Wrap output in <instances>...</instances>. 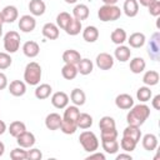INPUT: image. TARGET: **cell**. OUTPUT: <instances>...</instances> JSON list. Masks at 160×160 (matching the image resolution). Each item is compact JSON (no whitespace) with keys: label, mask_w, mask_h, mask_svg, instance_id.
<instances>
[{"label":"cell","mask_w":160,"mask_h":160,"mask_svg":"<svg viewBox=\"0 0 160 160\" xmlns=\"http://www.w3.org/2000/svg\"><path fill=\"white\" fill-rule=\"evenodd\" d=\"M149 116H150V108L142 102V104L132 105V108L129 109V112L126 115V121L128 125L141 126L148 120Z\"/></svg>","instance_id":"cell-1"},{"label":"cell","mask_w":160,"mask_h":160,"mask_svg":"<svg viewBox=\"0 0 160 160\" xmlns=\"http://www.w3.org/2000/svg\"><path fill=\"white\" fill-rule=\"evenodd\" d=\"M41 75H42V70L38 62L31 61L26 64L24 70V80L28 85H39L41 80Z\"/></svg>","instance_id":"cell-2"},{"label":"cell","mask_w":160,"mask_h":160,"mask_svg":"<svg viewBox=\"0 0 160 160\" xmlns=\"http://www.w3.org/2000/svg\"><path fill=\"white\" fill-rule=\"evenodd\" d=\"M121 16V10L116 5H102L98 10V18L102 22L108 21H115Z\"/></svg>","instance_id":"cell-3"},{"label":"cell","mask_w":160,"mask_h":160,"mask_svg":"<svg viewBox=\"0 0 160 160\" xmlns=\"http://www.w3.org/2000/svg\"><path fill=\"white\" fill-rule=\"evenodd\" d=\"M79 141L82 149L88 152H94L99 149V139L92 131H82L79 136Z\"/></svg>","instance_id":"cell-4"},{"label":"cell","mask_w":160,"mask_h":160,"mask_svg":"<svg viewBox=\"0 0 160 160\" xmlns=\"http://www.w3.org/2000/svg\"><path fill=\"white\" fill-rule=\"evenodd\" d=\"M20 35L19 32L14 31V30H10L5 34L4 36V49L6 50V52L9 54H14L19 50L20 48Z\"/></svg>","instance_id":"cell-5"},{"label":"cell","mask_w":160,"mask_h":160,"mask_svg":"<svg viewBox=\"0 0 160 160\" xmlns=\"http://www.w3.org/2000/svg\"><path fill=\"white\" fill-rule=\"evenodd\" d=\"M160 34L159 32H154L150 41H149V46H148V54L149 56L158 61L160 58Z\"/></svg>","instance_id":"cell-6"},{"label":"cell","mask_w":160,"mask_h":160,"mask_svg":"<svg viewBox=\"0 0 160 160\" xmlns=\"http://www.w3.org/2000/svg\"><path fill=\"white\" fill-rule=\"evenodd\" d=\"M95 64L100 70H110L114 66V58L108 52H100L95 59Z\"/></svg>","instance_id":"cell-7"},{"label":"cell","mask_w":160,"mask_h":160,"mask_svg":"<svg viewBox=\"0 0 160 160\" xmlns=\"http://www.w3.org/2000/svg\"><path fill=\"white\" fill-rule=\"evenodd\" d=\"M19 29L22 32H31L36 26V20L32 15H22L19 19Z\"/></svg>","instance_id":"cell-8"},{"label":"cell","mask_w":160,"mask_h":160,"mask_svg":"<svg viewBox=\"0 0 160 160\" xmlns=\"http://www.w3.org/2000/svg\"><path fill=\"white\" fill-rule=\"evenodd\" d=\"M16 142L19 146L24 148V149H30L34 146L35 144V135L28 130H25L24 132H21L18 138H16Z\"/></svg>","instance_id":"cell-9"},{"label":"cell","mask_w":160,"mask_h":160,"mask_svg":"<svg viewBox=\"0 0 160 160\" xmlns=\"http://www.w3.org/2000/svg\"><path fill=\"white\" fill-rule=\"evenodd\" d=\"M51 104L56 109H65L69 104V96L64 91H56L51 96Z\"/></svg>","instance_id":"cell-10"},{"label":"cell","mask_w":160,"mask_h":160,"mask_svg":"<svg viewBox=\"0 0 160 160\" xmlns=\"http://www.w3.org/2000/svg\"><path fill=\"white\" fill-rule=\"evenodd\" d=\"M9 92L12 95V96H22L25 92H26V82L21 81V80H12L9 85Z\"/></svg>","instance_id":"cell-11"},{"label":"cell","mask_w":160,"mask_h":160,"mask_svg":"<svg viewBox=\"0 0 160 160\" xmlns=\"http://www.w3.org/2000/svg\"><path fill=\"white\" fill-rule=\"evenodd\" d=\"M61 121H62V116H60V114H58V112H50L45 118V126L49 130L55 131V130H59L60 129Z\"/></svg>","instance_id":"cell-12"},{"label":"cell","mask_w":160,"mask_h":160,"mask_svg":"<svg viewBox=\"0 0 160 160\" xmlns=\"http://www.w3.org/2000/svg\"><path fill=\"white\" fill-rule=\"evenodd\" d=\"M115 105L121 110H129L134 105V99L129 94H119L115 98Z\"/></svg>","instance_id":"cell-13"},{"label":"cell","mask_w":160,"mask_h":160,"mask_svg":"<svg viewBox=\"0 0 160 160\" xmlns=\"http://www.w3.org/2000/svg\"><path fill=\"white\" fill-rule=\"evenodd\" d=\"M41 32H42V35H44L46 39H49V40H56V39L59 38V34H60L58 25L54 24V22H46V24L42 26Z\"/></svg>","instance_id":"cell-14"},{"label":"cell","mask_w":160,"mask_h":160,"mask_svg":"<svg viewBox=\"0 0 160 160\" xmlns=\"http://www.w3.org/2000/svg\"><path fill=\"white\" fill-rule=\"evenodd\" d=\"M22 52L25 56L28 58H36L40 52V46L36 41H32V40H29L26 41L24 45H22Z\"/></svg>","instance_id":"cell-15"},{"label":"cell","mask_w":160,"mask_h":160,"mask_svg":"<svg viewBox=\"0 0 160 160\" xmlns=\"http://www.w3.org/2000/svg\"><path fill=\"white\" fill-rule=\"evenodd\" d=\"M2 18H4V22H14L15 20H18L19 16V11L16 9V6L14 5H8L1 10Z\"/></svg>","instance_id":"cell-16"},{"label":"cell","mask_w":160,"mask_h":160,"mask_svg":"<svg viewBox=\"0 0 160 160\" xmlns=\"http://www.w3.org/2000/svg\"><path fill=\"white\" fill-rule=\"evenodd\" d=\"M29 10L32 16H41V15H44V12L46 10V5L42 0H30Z\"/></svg>","instance_id":"cell-17"},{"label":"cell","mask_w":160,"mask_h":160,"mask_svg":"<svg viewBox=\"0 0 160 160\" xmlns=\"http://www.w3.org/2000/svg\"><path fill=\"white\" fill-rule=\"evenodd\" d=\"M114 56L120 62H126L130 59V56H131V50H130L129 46H125L122 44L121 45H118V48L114 51Z\"/></svg>","instance_id":"cell-18"},{"label":"cell","mask_w":160,"mask_h":160,"mask_svg":"<svg viewBox=\"0 0 160 160\" xmlns=\"http://www.w3.org/2000/svg\"><path fill=\"white\" fill-rule=\"evenodd\" d=\"M141 144L146 151H154L158 148V138L154 134H145L141 139Z\"/></svg>","instance_id":"cell-19"},{"label":"cell","mask_w":160,"mask_h":160,"mask_svg":"<svg viewBox=\"0 0 160 160\" xmlns=\"http://www.w3.org/2000/svg\"><path fill=\"white\" fill-rule=\"evenodd\" d=\"M122 10H124V14H125L128 18H134V16H136L138 12H139V4H138V0H125L124 6H122Z\"/></svg>","instance_id":"cell-20"},{"label":"cell","mask_w":160,"mask_h":160,"mask_svg":"<svg viewBox=\"0 0 160 160\" xmlns=\"http://www.w3.org/2000/svg\"><path fill=\"white\" fill-rule=\"evenodd\" d=\"M89 14H90V10H89L88 5H85V4H78L72 9V18H75L80 21L86 20L89 18Z\"/></svg>","instance_id":"cell-21"},{"label":"cell","mask_w":160,"mask_h":160,"mask_svg":"<svg viewBox=\"0 0 160 160\" xmlns=\"http://www.w3.org/2000/svg\"><path fill=\"white\" fill-rule=\"evenodd\" d=\"M82 39L86 42H95L99 39V30L94 25H89L82 30Z\"/></svg>","instance_id":"cell-22"},{"label":"cell","mask_w":160,"mask_h":160,"mask_svg":"<svg viewBox=\"0 0 160 160\" xmlns=\"http://www.w3.org/2000/svg\"><path fill=\"white\" fill-rule=\"evenodd\" d=\"M126 40H128V42L131 48L139 49L145 44L146 38H145V34H142V32H132Z\"/></svg>","instance_id":"cell-23"},{"label":"cell","mask_w":160,"mask_h":160,"mask_svg":"<svg viewBox=\"0 0 160 160\" xmlns=\"http://www.w3.org/2000/svg\"><path fill=\"white\" fill-rule=\"evenodd\" d=\"M62 60L65 64H72V65H76L80 60H81V55L79 51L74 50V49H69V50H65L62 52Z\"/></svg>","instance_id":"cell-24"},{"label":"cell","mask_w":160,"mask_h":160,"mask_svg":"<svg viewBox=\"0 0 160 160\" xmlns=\"http://www.w3.org/2000/svg\"><path fill=\"white\" fill-rule=\"evenodd\" d=\"M70 100H71V102H72L74 105H76V106H82V105L85 104V101H86V95H85L84 90H81V89H79V88H75V89L71 91V94H70Z\"/></svg>","instance_id":"cell-25"},{"label":"cell","mask_w":160,"mask_h":160,"mask_svg":"<svg viewBox=\"0 0 160 160\" xmlns=\"http://www.w3.org/2000/svg\"><path fill=\"white\" fill-rule=\"evenodd\" d=\"M122 136H128L130 139H132L134 141L139 142L141 139V130L140 126H135V125H128L124 131H122Z\"/></svg>","instance_id":"cell-26"},{"label":"cell","mask_w":160,"mask_h":160,"mask_svg":"<svg viewBox=\"0 0 160 160\" xmlns=\"http://www.w3.org/2000/svg\"><path fill=\"white\" fill-rule=\"evenodd\" d=\"M81 30H82L81 21L78 20V19H75V18H71V20L69 21V24L65 28V32L68 35H71V36H75V35L80 34Z\"/></svg>","instance_id":"cell-27"},{"label":"cell","mask_w":160,"mask_h":160,"mask_svg":"<svg viewBox=\"0 0 160 160\" xmlns=\"http://www.w3.org/2000/svg\"><path fill=\"white\" fill-rule=\"evenodd\" d=\"M76 68H78V72L81 74V75H89L92 72V69H94V64L90 59H82L76 64Z\"/></svg>","instance_id":"cell-28"},{"label":"cell","mask_w":160,"mask_h":160,"mask_svg":"<svg viewBox=\"0 0 160 160\" xmlns=\"http://www.w3.org/2000/svg\"><path fill=\"white\" fill-rule=\"evenodd\" d=\"M52 92V88L49 84H40L35 89V98L39 100H45L48 99Z\"/></svg>","instance_id":"cell-29"},{"label":"cell","mask_w":160,"mask_h":160,"mask_svg":"<svg viewBox=\"0 0 160 160\" xmlns=\"http://www.w3.org/2000/svg\"><path fill=\"white\" fill-rule=\"evenodd\" d=\"M159 79H160V75L158 71L155 70H148L144 76H142V82L146 85V86H154L159 82Z\"/></svg>","instance_id":"cell-30"},{"label":"cell","mask_w":160,"mask_h":160,"mask_svg":"<svg viewBox=\"0 0 160 160\" xmlns=\"http://www.w3.org/2000/svg\"><path fill=\"white\" fill-rule=\"evenodd\" d=\"M25 130H26V125H25L22 121H20V120L12 121V122L9 125V128H8V131H9L10 135L14 136L15 139H16L21 132H24Z\"/></svg>","instance_id":"cell-31"},{"label":"cell","mask_w":160,"mask_h":160,"mask_svg":"<svg viewBox=\"0 0 160 160\" xmlns=\"http://www.w3.org/2000/svg\"><path fill=\"white\" fill-rule=\"evenodd\" d=\"M110 39H111V41H112L114 44H116V45H121V44H124V42L126 41L128 35H126V31H125L124 29L118 28V29H115V30L111 32Z\"/></svg>","instance_id":"cell-32"},{"label":"cell","mask_w":160,"mask_h":160,"mask_svg":"<svg viewBox=\"0 0 160 160\" xmlns=\"http://www.w3.org/2000/svg\"><path fill=\"white\" fill-rule=\"evenodd\" d=\"M145 68H146V62H145V60H144L142 58L136 56V58H134V59L130 61V71L134 72V74H140V72H142V71L145 70Z\"/></svg>","instance_id":"cell-33"},{"label":"cell","mask_w":160,"mask_h":160,"mask_svg":"<svg viewBox=\"0 0 160 160\" xmlns=\"http://www.w3.org/2000/svg\"><path fill=\"white\" fill-rule=\"evenodd\" d=\"M78 74H79L78 72V68H76V65H72V64H65L62 66V69H61V75L66 80L75 79Z\"/></svg>","instance_id":"cell-34"},{"label":"cell","mask_w":160,"mask_h":160,"mask_svg":"<svg viewBox=\"0 0 160 160\" xmlns=\"http://www.w3.org/2000/svg\"><path fill=\"white\" fill-rule=\"evenodd\" d=\"M79 115H80V110H79V108H78L76 105H71V106H66V108H65V111H64V116H62V119L76 122V120H78Z\"/></svg>","instance_id":"cell-35"},{"label":"cell","mask_w":160,"mask_h":160,"mask_svg":"<svg viewBox=\"0 0 160 160\" xmlns=\"http://www.w3.org/2000/svg\"><path fill=\"white\" fill-rule=\"evenodd\" d=\"M91 125H92V116L86 112H80V115L76 120V126L85 130V129H89Z\"/></svg>","instance_id":"cell-36"},{"label":"cell","mask_w":160,"mask_h":160,"mask_svg":"<svg viewBox=\"0 0 160 160\" xmlns=\"http://www.w3.org/2000/svg\"><path fill=\"white\" fill-rule=\"evenodd\" d=\"M101 146L104 149L105 152L108 154H116L119 150V142L116 139H111V140H101Z\"/></svg>","instance_id":"cell-37"},{"label":"cell","mask_w":160,"mask_h":160,"mask_svg":"<svg viewBox=\"0 0 160 160\" xmlns=\"http://www.w3.org/2000/svg\"><path fill=\"white\" fill-rule=\"evenodd\" d=\"M152 96V92L150 90V86H140L136 91V99L140 101V102H146L151 99Z\"/></svg>","instance_id":"cell-38"},{"label":"cell","mask_w":160,"mask_h":160,"mask_svg":"<svg viewBox=\"0 0 160 160\" xmlns=\"http://www.w3.org/2000/svg\"><path fill=\"white\" fill-rule=\"evenodd\" d=\"M71 18H72V16H71L69 12H66V11H61V12H59L58 16H56V25H58V28L65 30L66 25H68L69 21L71 20Z\"/></svg>","instance_id":"cell-39"},{"label":"cell","mask_w":160,"mask_h":160,"mask_svg":"<svg viewBox=\"0 0 160 160\" xmlns=\"http://www.w3.org/2000/svg\"><path fill=\"white\" fill-rule=\"evenodd\" d=\"M76 129H78L76 122L62 119L61 125H60V130H61L64 134H66V135H71V134H74V132L76 131Z\"/></svg>","instance_id":"cell-40"},{"label":"cell","mask_w":160,"mask_h":160,"mask_svg":"<svg viewBox=\"0 0 160 160\" xmlns=\"http://www.w3.org/2000/svg\"><path fill=\"white\" fill-rule=\"evenodd\" d=\"M136 145H138V142L134 141L132 139H130V138H128V136H122V139H121L119 146H120L124 151H126V152H131V151L135 150Z\"/></svg>","instance_id":"cell-41"},{"label":"cell","mask_w":160,"mask_h":160,"mask_svg":"<svg viewBox=\"0 0 160 160\" xmlns=\"http://www.w3.org/2000/svg\"><path fill=\"white\" fill-rule=\"evenodd\" d=\"M10 158L12 160H25L28 158V152L24 148L19 146V148H15L10 151Z\"/></svg>","instance_id":"cell-42"},{"label":"cell","mask_w":160,"mask_h":160,"mask_svg":"<svg viewBox=\"0 0 160 160\" xmlns=\"http://www.w3.org/2000/svg\"><path fill=\"white\" fill-rule=\"evenodd\" d=\"M100 138H101V140H111V139H118V130H116V128L101 129Z\"/></svg>","instance_id":"cell-43"},{"label":"cell","mask_w":160,"mask_h":160,"mask_svg":"<svg viewBox=\"0 0 160 160\" xmlns=\"http://www.w3.org/2000/svg\"><path fill=\"white\" fill-rule=\"evenodd\" d=\"M99 128L101 129H110V128H116L115 120L111 116H102L99 121Z\"/></svg>","instance_id":"cell-44"},{"label":"cell","mask_w":160,"mask_h":160,"mask_svg":"<svg viewBox=\"0 0 160 160\" xmlns=\"http://www.w3.org/2000/svg\"><path fill=\"white\" fill-rule=\"evenodd\" d=\"M12 59L9 52H0V70H5L10 68Z\"/></svg>","instance_id":"cell-45"},{"label":"cell","mask_w":160,"mask_h":160,"mask_svg":"<svg viewBox=\"0 0 160 160\" xmlns=\"http://www.w3.org/2000/svg\"><path fill=\"white\" fill-rule=\"evenodd\" d=\"M26 152H28L26 159H29V160H40L42 158L41 151L36 148H30V150H26Z\"/></svg>","instance_id":"cell-46"},{"label":"cell","mask_w":160,"mask_h":160,"mask_svg":"<svg viewBox=\"0 0 160 160\" xmlns=\"http://www.w3.org/2000/svg\"><path fill=\"white\" fill-rule=\"evenodd\" d=\"M149 9V14L152 15V16H159L160 15V1L159 0H155L152 4H150L148 6Z\"/></svg>","instance_id":"cell-47"},{"label":"cell","mask_w":160,"mask_h":160,"mask_svg":"<svg viewBox=\"0 0 160 160\" xmlns=\"http://www.w3.org/2000/svg\"><path fill=\"white\" fill-rule=\"evenodd\" d=\"M92 159H99V160H105V155L101 154V152H90V155L86 158V160H92Z\"/></svg>","instance_id":"cell-48"},{"label":"cell","mask_w":160,"mask_h":160,"mask_svg":"<svg viewBox=\"0 0 160 160\" xmlns=\"http://www.w3.org/2000/svg\"><path fill=\"white\" fill-rule=\"evenodd\" d=\"M5 88H8V78L4 72L0 71V90H4Z\"/></svg>","instance_id":"cell-49"},{"label":"cell","mask_w":160,"mask_h":160,"mask_svg":"<svg viewBox=\"0 0 160 160\" xmlns=\"http://www.w3.org/2000/svg\"><path fill=\"white\" fill-rule=\"evenodd\" d=\"M151 106L155 109V110H160V95H155L151 100Z\"/></svg>","instance_id":"cell-50"},{"label":"cell","mask_w":160,"mask_h":160,"mask_svg":"<svg viewBox=\"0 0 160 160\" xmlns=\"http://www.w3.org/2000/svg\"><path fill=\"white\" fill-rule=\"evenodd\" d=\"M155 0H138V4H140L141 6H145V8H148L150 4H152Z\"/></svg>","instance_id":"cell-51"},{"label":"cell","mask_w":160,"mask_h":160,"mask_svg":"<svg viewBox=\"0 0 160 160\" xmlns=\"http://www.w3.org/2000/svg\"><path fill=\"white\" fill-rule=\"evenodd\" d=\"M122 159H128V160H131V155L130 154H119L116 155V160H122Z\"/></svg>","instance_id":"cell-52"},{"label":"cell","mask_w":160,"mask_h":160,"mask_svg":"<svg viewBox=\"0 0 160 160\" xmlns=\"http://www.w3.org/2000/svg\"><path fill=\"white\" fill-rule=\"evenodd\" d=\"M8 130V126H6V124L2 121V120H0V135H2L5 131Z\"/></svg>","instance_id":"cell-53"},{"label":"cell","mask_w":160,"mask_h":160,"mask_svg":"<svg viewBox=\"0 0 160 160\" xmlns=\"http://www.w3.org/2000/svg\"><path fill=\"white\" fill-rule=\"evenodd\" d=\"M118 1H119V0H102V2H104L105 5H115Z\"/></svg>","instance_id":"cell-54"},{"label":"cell","mask_w":160,"mask_h":160,"mask_svg":"<svg viewBox=\"0 0 160 160\" xmlns=\"http://www.w3.org/2000/svg\"><path fill=\"white\" fill-rule=\"evenodd\" d=\"M4 152H5V145H4V142L0 141V156H2Z\"/></svg>","instance_id":"cell-55"},{"label":"cell","mask_w":160,"mask_h":160,"mask_svg":"<svg viewBox=\"0 0 160 160\" xmlns=\"http://www.w3.org/2000/svg\"><path fill=\"white\" fill-rule=\"evenodd\" d=\"M76 1H78V0H65L66 4H75Z\"/></svg>","instance_id":"cell-56"},{"label":"cell","mask_w":160,"mask_h":160,"mask_svg":"<svg viewBox=\"0 0 160 160\" xmlns=\"http://www.w3.org/2000/svg\"><path fill=\"white\" fill-rule=\"evenodd\" d=\"M2 24H4V18H2V14L0 11V25H2Z\"/></svg>","instance_id":"cell-57"},{"label":"cell","mask_w":160,"mask_h":160,"mask_svg":"<svg viewBox=\"0 0 160 160\" xmlns=\"http://www.w3.org/2000/svg\"><path fill=\"white\" fill-rule=\"evenodd\" d=\"M1 35H2V25H0V38H1Z\"/></svg>","instance_id":"cell-58"}]
</instances>
